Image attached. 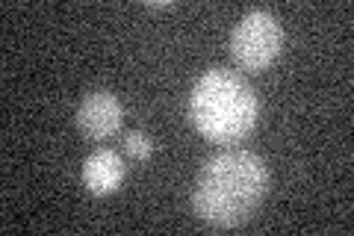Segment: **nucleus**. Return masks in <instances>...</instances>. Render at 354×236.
Listing matches in <instances>:
<instances>
[{
  "mask_svg": "<svg viewBox=\"0 0 354 236\" xmlns=\"http://www.w3.org/2000/svg\"><path fill=\"white\" fill-rule=\"evenodd\" d=\"M269 192V168L257 154L230 148L209 156L192 192L195 216L209 228L245 224Z\"/></svg>",
  "mask_w": 354,
  "mask_h": 236,
  "instance_id": "f257e3e1",
  "label": "nucleus"
},
{
  "mask_svg": "<svg viewBox=\"0 0 354 236\" xmlns=\"http://www.w3.org/2000/svg\"><path fill=\"white\" fill-rule=\"evenodd\" d=\"M189 116L195 130L207 142L234 145L254 130L260 104L254 89L239 74L213 69L195 83L189 98Z\"/></svg>",
  "mask_w": 354,
  "mask_h": 236,
  "instance_id": "f03ea898",
  "label": "nucleus"
},
{
  "mask_svg": "<svg viewBox=\"0 0 354 236\" xmlns=\"http://www.w3.org/2000/svg\"><path fill=\"white\" fill-rule=\"evenodd\" d=\"M283 30L269 9H254L234 27L230 56L242 71H266L281 56Z\"/></svg>",
  "mask_w": 354,
  "mask_h": 236,
  "instance_id": "7ed1b4c3",
  "label": "nucleus"
},
{
  "mask_svg": "<svg viewBox=\"0 0 354 236\" xmlns=\"http://www.w3.org/2000/svg\"><path fill=\"white\" fill-rule=\"evenodd\" d=\"M121 121H124V107L113 92H104V89L88 92L77 107V127L83 136L95 142L115 136L121 130Z\"/></svg>",
  "mask_w": 354,
  "mask_h": 236,
  "instance_id": "20e7f679",
  "label": "nucleus"
},
{
  "mask_svg": "<svg viewBox=\"0 0 354 236\" xmlns=\"http://www.w3.org/2000/svg\"><path fill=\"white\" fill-rule=\"evenodd\" d=\"M124 174H127V165L113 148H97L83 163V186L97 198L113 195L124 183Z\"/></svg>",
  "mask_w": 354,
  "mask_h": 236,
  "instance_id": "39448f33",
  "label": "nucleus"
},
{
  "mask_svg": "<svg viewBox=\"0 0 354 236\" xmlns=\"http://www.w3.org/2000/svg\"><path fill=\"white\" fill-rule=\"evenodd\" d=\"M124 151L133 156V160H148V156L153 154V142H151L148 133L133 130V133H127V139H124Z\"/></svg>",
  "mask_w": 354,
  "mask_h": 236,
  "instance_id": "423d86ee",
  "label": "nucleus"
},
{
  "mask_svg": "<svg viewBox=\"0 0 354 236\" xmlns=\"http://www.w3.org/2000/svg\"><path fill=\"white\" fill-rule=\"evenodd\" d=\"M148 6L151 9H169L171 3H169V0H148Z\"/></svg>",
  "mask_w": 354,
  "mask_h": 236,
  "instance_id": "0eeeda50",
  "label": "nucleus"
}]
</instances>
